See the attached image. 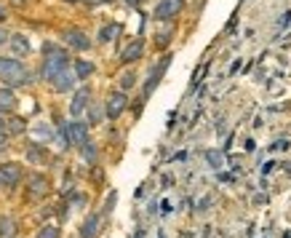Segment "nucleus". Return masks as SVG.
I'll use <instances>...</instances> for the list:
<instances>
[{"instance_id":"obj_1","label":"nucleus","mask_w":291,"mask_h":238,"mask_svg":"<svg viewBox=\"0 0 291 238\" xmlns=\"http://www.w3.org/2000/svg\"><path fill=\"white\" fill-rule=\"evenodd\" d=\"M43 54H45L43 70H40V78H43V80H54L56 75L62 73V70L69 67V54H67L64 49H59L56 43H45V46H43Z\"/></svg>"},{"instance_id":"obj_2","label":"nucleus","mask_w":291,"mask_h":238,"mask_svg":"<svg viewBox=\"0 0 291 238\" xmlns=\"http://www.w3.org/2000/svg\"><path fill=\"white\" fill-rule=\"evenodd\" d=\"M0 80L8 83V86H25L30 83V73L27 67L19 62V59H11V56H0Z\"/></svg>"},{"instance_id":"obj_3","label":"nucleus","mask_w":291,"mask_h":238,"mask_svg":"<svg viewBox=\"0 0 291 238\" xmlns=\"http://www.w3.org/2000/svg\"><path fill=\"white\" fill-rule=\"evenodd\" d=\"M126 107H129V97H126V91H112L107 97V102H104V115H107V121H118Z\"/></svg>"},{"instance_id":"obj_4","label":"nucleus","mask_w":291,"mask_h":238,"mask_svg":"<svg viewBox=\"0 0 291 238\" xmlns=\"http://www.w3.org/2000/svg\"><path fill=\"white\" fill-rule=\"evenodd\" d=\"M182 11H184V0H158L153 16L158 21H171V19H177Z\"/></svg>"},{"instance_id":"obj_5","label":"nucleus","mask_w":291,"mask_h":238,"mask_svg":"<svg viewBox=\"0 0 291 238\" xmlns=\"http://www.w3.org/2000/svg\"><path fill=\"white\" fill-rule=\"evenodd\" d=\"M62 40L69 46V49H75V51H88L91 49V38L83 30H78V27H67L62 32Z\"/></svg>"},{"instance_id":"obj_6","label":"nucleus","mask_w":291,"mask_h":238,"mask_svg":"<svg viewBox=\"0 0 291 238\" xmlns=\"http://www.w3.org/2000/svg\"><path fill=\"white\" fill-rule=\"evenodd\" d=\"M168 64H171V54H166V56H160V62L150 70V78H147V83H144V99L153 94L155 89H158V83H160V78L166 75V70H168Z\"/></svg>"},{"instance_id":"obj_7","label":"nucleus","mask_w":291,"mask_h":238,"mask_svg":"<svg viewBox=\"0 0 291 238\" xmlns=\"http://www.w3.org/2000/svg\"><path fill=\"white\" fill-rule=\"evenodd\" d=\"M142 56H144V40L136 38V40H131V43L120 51V62H123V64H131V62H139Z\"/></svg>"},{"instance_id":"obj_8","label":"nucleus","mask_w":291,"mask_h":238,"mask_svg":"<svg viewBox=\"0 0 291 238\" xmlns=\"http://www.w3.org/2000/svg\"><path fill=\"white\" fill-rule=\"evenodd\" d=\"M51 83H54V89L59 91V94H67V91H72V89H75L78 75H75V70H69V67H67V70H62V73L56 75Z\"/></svg>"},{"instance_id":"obj_9","label":"nucleus","mask_w":291,"mask_h":238,"mask_svg":"<svg viewBox=\"0 0 291 238\" xmlns=\"http://www.w3.org/2000/svg\"><path fill=\"white\" fill-rule=\"evenodd\" d=\"M0 180H3V185H19L21 182V166L14 161L0 163Z\"/></svg>"},{"instance_id":"obj_10","label":"nucleus","mask_w":291,"mask_h":238,"mask_svg":"<svg viewBox=\"0 0 291 238\" xmlns=\"http://www.w3.org/2000/svg\"><path fill=\"white\" fill-rule=\"evenodd\" d=\"M91 104V89L88 86H80L78 91H75V97H72V104H69V113H72L75 118L86 110V107Z\"/></svg>"},{"instance_id":"obj_11","label":"nucleus","mask_w":291,"mask_h":238,"mask_svg":"<svg viewBox=\"0 0 291 238\" xmlns=\"http://www.w3.org/2000/svg\"><path fill=\"white\" fill-rule=\"evenodd\" d=\"M16 104H19V99H16L14 91H11L8 86L0 89V115H11L16 110Z\"/></svg>"},{"instance_id":"obj_12","label":"nucleus","mask_w":291,"mask_h":238,"mask_svg":"<svg viewBox=\"0 0 291 238\" xmlns=\"http://www.w3.org/2000/svg\"><path fill=\"white\" fill-rule=\"evenodd\" d=\"M25 156H27V161H30V163H38V166L48 163V153H45V147H40L38 142H30L27 150H25Z\"/></svg>"},{"instance_id":"obj_13","label":"nucleus","mask_w":291,"mask_h":238,"mask_svg":"<svg viewBox=\"0 0 291 238\" xmlns=\"http://www.w3.org/2000/svg\"><path fill=\"white\" fill-rule=\"evenodd\" d=\"M99 214H88V217L83 220V225H80V238H96L99 235Z\"/></svg>"},{"instance_id":"obj_14","label":"nucleus","mask_w":291,"mask_h":238,"mask_svg":"<svg viewBox=\"0 0 291 238\" xmlns=\"http://www.w3.org/2000/svg\"><path fill=\"white\" fill-rule=\"evenodd\" d=\"M75 75H78V80H88L91 75H94V62H88V59H78V62H75Z\"/></svg>"},{"instance_id":"obj_15","label":"nucleus","mask_w":291,"mask_h":238,"mask_svg":"<svg viewBox=\"0 0 291 238\" xmlns=\"http://www.w3.org/2000/svg\"><path fill=\"white\" fill-rule=\"evenodd\" d=\"M11 49H14V54L25 56V54L30 51V40H27L21 32H11Z\"/></svg>"},{"instance_id":"obj_16","label":"nucleus","mask_w":291,"mask_h":238,"mask_svg":"<svg viewBox=\"0 0 291 238\" xmlns=\"http://www.w3.org/2000/svg\"><path fill=\"white\" fill-rule=\"evenodd\" d=\"M6 128H8V137H16V134H21L27 128V121L25 118H16V115H8L6 118Z\"/></svg>"},{"instance_id":"obj_17","label":"nucleus","mask_w":291,"mask_h":238,"mask_svg":"<svg viewBox=\"0 0 291 238\" xmlns=\"http://www.w3.org/2000/svg\"><path fill=\"white\" fill-rule=\"evenodd\" d=\"M118 32H120V25H115V21H112V25H104L102 32H99V40L102 43H110V40L118 38Z\"/></svg>"},{"instance_id":"obj_18","label":"nucleus","mask_w":291,"mask_h":238,"mask_svg":"<svg viewBox=\"0 0 291 238\" xmlns=\"http://www.w3.org/2000/svg\"><path fill=\"white\" fill-rule=\"evenodd\" d=\"M14 235H16V225H14V220L3 217V220H0V238H14Z\"/></svg>"},{"instance_id":"obj_19","label":"nucleus","mask_w":291,"mask_h":238,"mask_svg":"<svg viewBox=\"0 0 291 238\" xmlns=\"http://www.w3.org/2000/svg\"><path fill=\"white\" fill-rule=\"evenodd\" d=\"M136 86V73L134 70H126V73L120 75V91H129Z\"/></svg>"},{"instance_id":"obj_20","label":"nucleus","mask_w":291,"mask_h":238,"mask_svg":"<svg viewBox=\"0 0 291 238\" xmlns=\"http://www.w3.org/2000/svg\"><path fill=\"white\" fill-rule=\"evenodd\" d=\"M206 161L211 163L214 169H219V166L225 163V156H222V153H219V150H206Z\"/></svg>"},{"instance_id":"obj_21","label":"nucleus","mask_w":291,"mask_h":238,"mask_svg":"<svg viewBox=\"0 0 291 238\" xmlns=\"http://www.w3.org/2000/svg\"><path fill=\"white\" fill-rule=\"evenodd\" d=\"M38 238H59V228L56 225H43L38 230Z\"/></svg>"},{"instance_id":"obj_22","label":"nucleus","mask_w":291,"mask_h":238,"mask_svg":"<svg viewBox=\"0 0 291 238\" xmlns=\"http://www.w3.org/2000/svg\"><path fill=\"white\" fill-rule=\"evenodd\" d=\"M80 150H83V158H86L88 163H94V161H96V147H94V142H91V139H88Z\"/></svg>"},{"instance_id":"obj_23","label":"nucleus","mask_w":291,"mask_h":238,"mask_svg":"<svg viewBox=\"0 0 291 238\" xmlns=\"http://www.w3.org/2000/svg\"><path fill=\"white\" fill-rule=\"evenodd\" d=\"M45 190H48V187H45L43 177H32V193H45Z\"/></svg>"},{"instance_id":"obj_24","label":"nucleus","mask_w":291,"mask_h":238,"mask_svg":"<svg viewBox=\"0 0 291 238\" xmlns=\"http://www.w3.org/2000/svg\"><path fill=\"white\" fill-rule=\"evenodd\" d=\"M99 118H102V110L99 107H91V123H99Z\"/></svg>"},{"instance_id":"obj_25","label":"nucleus","mask_w":291,"mask_h":238,"mask_svg":"<svg viewBox=\"0 0 291 238\" xmlns=\"http://www.w3.org/2000/svg\"><path fill=\"white\" fill-rule=\"evenodd\" d=\"M8 145V132H0V147Z\"/></svg>"},{"instance_id":"obj_26","label":"nucleus","mask_w":291,"mask_h":238,"mask_svg":"<svg viewBox=\"0 0 291 238\" xmlns=\"http://www.w3.org/2000/svg\"><path fill=\"white\" fill-rule=\"evenodd\" d=\"M288 21H291V11H286V16L281 19V27H286V25H288Z\"/></svg>"},{"instance_id":"obj_27","label":"nucleus","mask_w":291,"mask_h":238,"mask_svg":"<svg viewBox=\"0 0 291 238\" xmlns=\"http://www.w3.org/2000/svg\"><path fill=\"white\" fill-rule=\"evenodd\" d=\"M6 40H11V35L6 30H0V43H6Z\"/></svg>"},{"instance_id":"obj_28","label":"nucleus","mask_w":291,"mask_h":238,"mask_svg":"<svg viewBox=\"0 0 291 238\" xmlns=\"http://www.w3.org/2000/svg\"><path fill=\"white\" fill-rule=\"evenodd\" d=\"M0 132H8V128H6V118H3V115H0Z\"/></svg>"},{"instance_id":"obj_29","label":"nucleus","mask_w":291,"mask_h":238,"mask_svg":"<svg viewBox=\"0 0 291 238\" xmlns=\"http://www.w3.org/2000/svg\"><path fill=\"white\" fill-rule=\"evenodd\" d=\"M64 3H91V0H64Z\"/></svg>"},{"instance_id":"obj_30","label":"nucleus","mask_w":291,"mask_h":238,"mask_svg":"<svg viewBox=\"0 0 291 238\" xmlns=\"http://www.w3.org/2000/svg\"><path fill=\"white\" fill-rule=\"evenodd\" d=\"M99 3H107V0H91L88 6H99Z\"/></svg>"},{"instance_id":"obj_31","label":"nucleus","mask_w":291,"mask_h":238,"mask_svg":"<svg viewBox=\"0 0 291 238\" xmlns=\"http://www.w3.org/2000/svg\"><path fill=\"white\" fill-rule=\"evenodd\" d=\"M0 19H6V6H0Z\"/></svg>"},{"instance_id":"obj_32","label":"nucleus","mask_w":291,"mask_h":238,"mask_svg":"<svg viewBox=\"0 0 291 238\" xmlns=\"http://www.w3.org/2000/svg\"><path fill=\"white\" fill-rule=\"evenodd\" d=\"M0 182H3V180H0Z\"/></svg>"}]
</instances>
